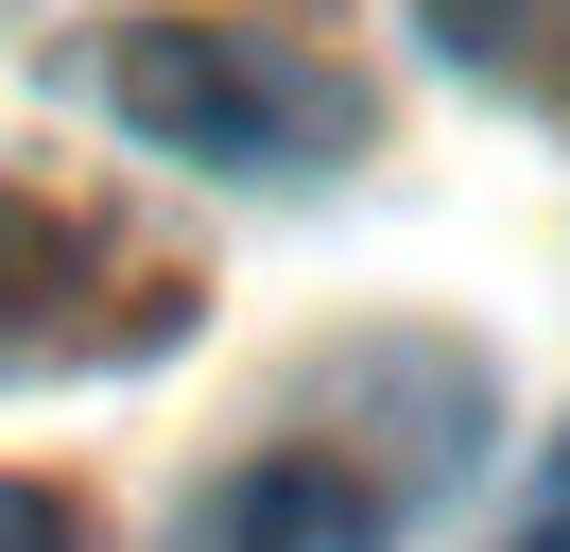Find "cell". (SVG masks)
I'll return each mask as SVG.
<instances>
[{
    "label": "cell",
    "mask_w": 570,
    "mask_h": 552,
    "mask_svg": "<svg viewBox=\"0 0 570 552\" xmlns=\"http://www.w3.org/2000/svg\"><path fill=\"white\" fill-rule=\"evenodd\" d=\"M36 276H52V225H36V207H18V190H0V345L36 328Z\"/></svg>",
    "instance_id": "cell-4"
},
{
    "label": "cell",
    "mask_w": 570,
    "mask_h": 552,
    "mask_svg": "<svg viewBox=\"0 0 570 552\" xmlns=\"http://www.w3.org/2000/svg\"><path fill=\"white\" fill-rule=\"evenodd\" d=\"M432 34H450L466 69H484L501 103H535V121H570V0H415Z\"/></svg>",
    "instance_id": "cell-3"
},
{
    "label": "cell",
    "mask_w": 570,
    "mask_h": 552,
    "mask_svg": "<svg viewBox=\"0 0 570 552\" xmlns=\"http://www.w3.org/2000/svg\"><path fill=\"white\" fill-rule=\"evenodd\" d=\"M0 552H87V518L52 501V483H18V466H0Z\"/></svg>",
    "instance_id": "cell-5"
},
{
    "label": "cell",
    "mask_w": 570,
    "mask_h": 552,
    "mask_svg": "<svg viewBox=\"0 0 570 552\" xmlns=\"http://www.w3.org/2000/svg\"><path fill=\"white\" fill-rule=\"evenodd\" d=\"M381 518L397 501L346 466V448H259V466L190 518V552H381Z\"/></svg>",
    "instance_id": "cell-2"
},
{
    "label": "cell",
    "mask_w": 570,
    "mask_h": 552,
    "mask_svg": "<svg viewBox=\"0 0 570 552\" xmlns=\"http://www.w3.org/2000/svg\"><path fill=\"white\" fill-rule=\"evenodd\" d=\"M519 552H570V466H553V501H535V535Z\"/></svg>",
    "instance_id": "cell-6"
},
{
    "label": "cell",
    "mask_w": 570,
    "mask_h": 552,
    "mask_svg": "<svg viewBox=\"0 0 570 552\" xmlns=\"http://www.w3.org/2000/svg\"><path fill=\"white\" fill-rule=\"evenodd\" d=\"M105 103L190 172H328L363 138V87L328 52H294V34H259V18H139L105 52Z\"/></svg>",
    "instance_id": "cell-1"
}]
</instances>
